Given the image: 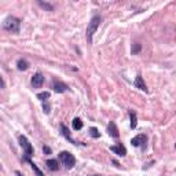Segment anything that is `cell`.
Returning <instances> with one entry per match:
<instances>
[{
    "label": "cell",
    "instance_id": "23",
    "mask_svg": "<svg viewBox=\"0 0 176 176\" xmlns=\"http://www.w3.org/2000/svg\"><path fill=\"white\" fill-rule=\"evenodd\" d=\"M43 151L46 153V154H51V149L48 147V146H44V147H43Z\"/></svg>",
    "mask_w": 176,
    "mask_h": 176
},
{
    "label": "cell",
    "instance_id": "7",
    "mask_svg": "<svg viewBox=\"0 0 176 176\" xmlns=\"http://www.w3.org/2000/svg\"><path fill=\"white\" fill-rule=\"evenodd\" d=\"M110 150L114 153V154H117V155H120V157H124V155L127 154V149L122 146L121 143H119V144H114V146H110Z\"/></svg>",
    "mask_w": 176,
    "mask_h": 176
},
{
    "label": "cell",
    "instance_id": "18",
    "mask_svg": "<svg viewBox=\"0 0 176 176\" xmlns=\"http://www.w3.org/2000/svg\"><path fill=\"white\" fill-rule=\"evenodd\" d=\"M37 4H39L41 8L47 10V11H52V10H54V7H52L50 3H47V1H37Z\"/></svg>",
    "mask_w": 176,
    "mask_h": 176
},
{
    "label": "cell",
    "instance_id": "21",
    "mask_svg": "<svg viewBox=\"0 0 176 176\" xmlns=\"http://www.w3.org/2000/svg\"><path fill=\"white\" fill-rule=\"evenodd\" d=\"M43 109H44V111H46V114H50V105L47 103V102L43 103Z\"/></svg>",
    "mask_w": 176,
    "mask_h": 176
},
{
    "label": "cell",
    "instance_id": "22",
    "mask_svg": "<svg viewBox=\"0 0 176 176\" xmlns=\"http://www.w3.org/2000/svg\"><path fill=\"white\" fill-rule=\"evenodd\" d=\"M3 88H6V83H4L3 77H1V74H0V90H3Z\"/></svg>",
    "mask_w": 176,
    "mask_h": 176
},
{
    "label": "cell",
    "instance_id": "11",
    "mask_svg": "<svg viewBox=\"0 0 176 176\" xmlns=\"http://www.w3.org/2000/svg\"><path fill=\"white\" fill-rule=\"evenodd\" d=\"M133 85L136 87V88H139V90H142V91H147V87H146V83L143 81V77H142V76H136Z\"/></svg>",
    "mask_w": 176,
    "mask_h": 176
},
{
    "label": "cell",
    "instance_id": "1",
    "mask_svg": "<svg viewBox=\"0 0 176 176\" xmlns=\"http://www.w3.org/2000/svg\"><path fill=\"white\" fill-rule=\"evenodd\" d=\"M3 29L11 33H19V30H21V19L14 17V15H10V17L4 19Z\"/></svg>",
    "mask_w": 176,
    "mask_h": 176
},
{
    "label": "cell",
    "instance_id": "15",
    "mask_svg": "<svg viewBox=\"0 0 176 176\" xmlns=\"http://www.w3.org/2000/svg\"><path fill=\"white\" fill-rule=\"evenodd\" d=\"M130 117H131V128L135 130L138 125V120H136V113L135 111H130Z\"/></svg>",
    "mask_w": 176,
    "mask_h": 176
},
{
    "label": "cell",
    "instance_id": "12",
    "mask_svg": "<svg viewBox=\"0 0 176 176\" xmlns=\"http://www.w3.org/2000/svg\"><path fill=\"white\" fill-rule=\"evenodd\" d=\"M47 166H48V169L50 171H58L59 169V162L57 161V160H54V158H50V160H47Z\"/></svg>",
    "mask_w": 176,
    "mask_h": 176
},
{
    "label": "cell",
    "instance_id": "16",
    "mask_svg": "<svg viewBox=\"0 0 176 176\" xmlns=\"http://www.w3.org/2000/svg\"><path fill=\"white\" fill-rule=\"evenodd\" d=\"M51 94L48 92V91H44V92H40L37 94V99H40L41 102H47L48 101V98H50Z\"/></svg>",
    "mask_w": 176,
    "mask_h": 176
},
{
    "label": "cell",
    "instance_id": "8",
    "mask_svg": "<svg viewBox=\"0 0 176 176\" xmlns=\"http://www.w3.org/2000/svg\"><path fill=\"white\" fill-rule=\"evenodd\" d=\"M144 142H146V136H144L143 133H139V135H136L135 138H132L131 144L135 146V147H139V146H143Z\"/></svg>",
    "mask_w": 176,
    "mask_h": 176
},
{
    "label": "cell",
    "instance_id": "6",
    "mask_svg": "<svg viewBox=\"0 0 176 176\" xmlns=\"http://www.w3.org/2000/svg\"><path fill=\"white\" fill-rule=\"evenodd\" d=\"M43 84H44V76L40 72L35 73L32 77V87L33 88H40V87H43Z\"/></svg>",
    "mask_w": 176,
    "mask_h": 176
},
{
    "label": "cell",
    "instance_id": "20",
    "mask_svg": "<svg viewBox=\"0 0 176 176\" xmlns=\"http://www.w3.org/2000/svg\"><path fill=\"white\" fill-rule=\"evenodd\" d=\"M140 50H142V44L140 43H135L132 47V55H136L140 52Z\"/></svg>",
    "mask_w": 176,
    "mask_h": 176
},
{
    "label": "cell",
    "instance_id": "19",
    "mask_svg": "<svg viewBox=\"0 0 176 176\" xmlns=\"http://www.w3.org/2000/svg\"><path fill=\"white\" fill-rule=\"evenodd\" d=\"M90 135H91L92 138H95V139L101 136V133H99L98 128H95V127H91V128H90Z\"/></svg>",
    "mask_w": 176,
    "mask_h": 176
},
{
    "label": "cell",
    "instance_id": "4",
    "mask_svg": "<svg viewBox=\"0 0 176 176\" xmlns=\"http://www.w3.org/2000/svg\"><path fill=\"white\" fill-rule=\"evenodd\" d=\"M59 160L61 162L65 165L66 169H72L73 166L76 165V158L72 153H69V151H61L59 153Z\"/></svg>",
    "mask_w": 176,
    "mask_h": 176
},
{
    "label": "cell",
    "instance_id": "10",
    "mask_svg": "<svg viewBox=\"0 0 176 176\" xmlns=\"http://www.w3.org/2000/svg\"><path fill=\"white\" fill-rule=\"evenodd\" d=\"M59 130H61L62 136H65L66 139H68V140H69V142H70L72 144H77V142H74V140L72 139V136H70V132H69V130L66 128V125H65V124H61V125H59Z\"/></svg>",
    "mask_w": 176,
    "mask_h": 176
},
{
    "label": "cell",
    "instance_id": "24",
    "mask_svg": "<svg viewBox=\"0 0 176 176\" xmlns=\"http://www.w3.org/2000/svg\"><path fill=\"white\" fill-rule=\"evenodd\" d=\"M15 173H17V175H18V176H24V175H21V172H18V171H17V172H15Z\"/></svg>",
    "mask_w": 176,
    "mask_h": 176
},
{
    "label": "cell",
    "instance_id": "9",
    "mask_svg": "<svg viewBox=\"0 0 176 176\" xmlns=\"http://www.w3.org/2000/svg\"><path fill=\"white\" fill-rule=\"evenodd\" d=\"M108 132H109V135H110L111 138H114V139H117V138L120 136L119 128H117L114 121H110V124L108 125Z\"/></svg>",
    "mask_w": 176,
    "mask_h": 176
},
{
    "label": "cell",
    "instance_id": "17",
    "mask_svg": "<svg viewBox=\"0 0 176 176\" xmlns=\"http://www.w3.org/2000/svg\"><path fill=\"white\" fill-rule=\"evenodd\" d=\"M28 162H29V164H30V166H32V169H33V172L36 173L37 176H44V173L41 172V171H40L39 168H37V165H36V164H35V162H33V161H30V160H29Z\"/></svg>",
    "mask_w": 176,
    "mask_h": 176
},
{
    "label": "cell",
    "instance_id": "5",
    "mask_svg": "<svg viewBox=\"0 0 176 176\" xmlns=\"http://www.w3.org/2000/svg\"><path fill=\"white\" fill-rule=\"evenodd\" d=\"M51 88L55 91L57 94H62V92H66L69 90V87L66 85L63 81H59V80H54L52 84H51Z\"/></svg>",
    "mask_w": 176,
    "mask_h": 176
},
{
    "label": "cell",
    "instance_id": "3",
    "mask_svg": "<svg viewBox=\"0 0 176 176\" xmlns=\"http://www.w3.org/2000/svg\"><path fill=\"white\" fill-rule=\"evenodd\" d=\"M19 144H21V147L24 149V161H29L30 160V157L33 155V153H35V150H33V146L30 144V142L28 140V138L24 136V135H21L19 136Z\"/></svg>",
    "mask_w": 176,
    "mask_h": 176
},
{
    "label": "cell",
    "instance_id": "2",
    "mask_svg": "<svg viewBox=\"0 0 176 176\" xmlns=\"http://www.w3.org/2000/svg\"><path fill=\"white\" fill-rule=\"evenodd\" d=\"M101 15H94L92 18H91L90 24H88V28H87V40H88V43H92V36L94 33L96 32V29L99 28V25H101Z\"/></svg>",
    "mask_w": 176,
    "mask_h": 176
},
{
    "label": "cell",
    "instance_id": "14",
    "mask_svg": "<svg viewBox=\"0 0 176 176\" xmlns=\"http://www.w3.org/2000/svg\"><path fill=\"white\" fill-rule=\"evenodd\" d=\"M17 68H18V70H26V69L29 68L28 61H25V59H19V61L17 62Z\"/></svg>",
    "mask_w": 176,
    "mask_h": 176
},
{
    "label": "cell",
    "instance_id": "25",
    "mask_svg": "<svg viewBox=\"0 0 176 176\" xmlns=\"http://www.w3.org/2000/svg\"><path fill=\"white\" fill-rule=\"evenodd\" d=\"M94 176H99V175H94Z\"/></svg>",
    "mask_w": 176,
    "mask_h": 176
},
{
    "label": "cell",
    "instance_id": "13",
    "mask_svg": "<svg viewBox=\"0 0 176 176\" xmlns=\"http://www.w3.org/2000/svg\"><path fill=\"white\" fill-rule=\"evenodd\" d=\"M72 125H73V130L74 131H80L81 128H83V121H81L79 117H76V119L72 121Z\"/></svg>",
    "mask_w": 176,
    "mask_h": 176
}]
</instances>
